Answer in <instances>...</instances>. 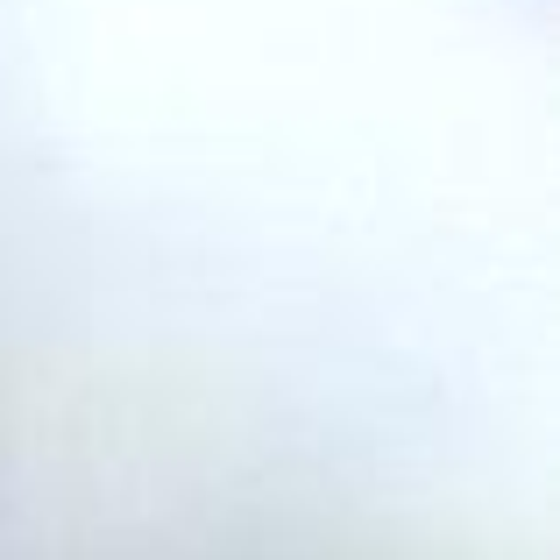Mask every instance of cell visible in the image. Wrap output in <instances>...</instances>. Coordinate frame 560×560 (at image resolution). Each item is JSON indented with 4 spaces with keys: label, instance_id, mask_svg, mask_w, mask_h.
<instances>
[{
    "label": "cell",
    "instance_id": "cell-1",
    "mask_svg": "<svg viewBox=\"0 0 560 560\" xmlns=\"http://www.w3.org/2000/svg\"><path fill=\"white\" fill-rule=\"evenodd\" d=\"M50 248H71V234H43ZM93 242H128V234H93ZM156 242H178V234H156Z\"/></svg>",
    "mask_w": 560,
    "mask_h": 560
},
{
    "label": "cell",
    "instance_id": "cell-2",
    "mask_svg": "<svg viewBox=\"0 0 560 560\" xmlns=\"http://www.w3.org/2000/svg\"><path fill=\"white\" fill-rule=\"evenodd\" d=\"M8 327H14V319H0V334H8Z\"/></svg>",
    "mask_w": 560,
    "mask_h": 560
}]
</instances>
